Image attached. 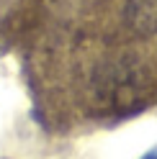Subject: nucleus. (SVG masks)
<instances>
[{
  "label": "nucleus",
  "instance_id": "obj_1",
  "mask_svg": "<svg viewBox=\"0 0 157 159\" xmlns=\"http://www.w3.org/2000/svg\"><path fill=\"white\" fill-rule=\"evenodd\" d=\"M129 21L142 31L157 28V0H136L129 8Z\"/></svg>",
  "mask_w": 157,
  "mask_h": 159
}]
</instances>
